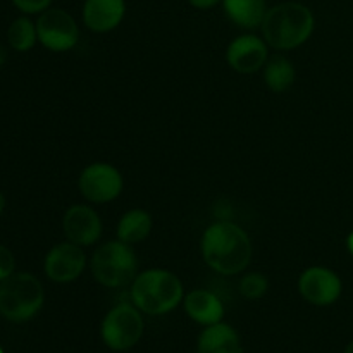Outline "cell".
<instances>
[{
	"instance_id": "16",
	"label": "cell",
	"mask_w": 353,
	"mask_h": 353,
	"mask_svg": "<svg viewBox=\"0 0 353 353\" xmlns=\"http://www.w3.org/2000/svg\"><path fill=\"white\" fill-rule=\"evenodd\" d=\"M224 12L231 23L245 30H255L262 26L268 7L265 0H223Z\"/></svg>"
},
{
	"instance_id": "27",
	"label": "cell",
	"mask_w": 353,
	"mask_h": 353,
	"mask_svg": "<svg viewBox=\"0 0 353 353\" xmlns=\"http://www.w3.org/2000/svg\"><path fill=\"white\" fill-rule=\"evenodd\" d=\"M0 353H3V352H2V350H0Z\"/></svg>"
},
{
	"instance_id": "24",
	"label": "cell",
	"mask_w": 353,
	"mask_h": 353,
	"mask_svg": "<svg viewBox=\"0 0 353 353\" xmlns=\"http://www.w3.org/2000/svg\"><path fill=\"white\" fill-rule=\"evenodd\" d=\"M347 248H348V252H350V255L353 257V231L347 236Z\"/></svg>"
},
{
	"instance_id": "3",
	"label": "cell",
	"mask_w": 353,
	"mask_h": 353,
	"mask_svg": "<svg viewBox=\"0 0 353 353\" xmlns=\"http://www.w3.org/2000/svg\"><path fill=\"white\" fill-rule=\"evenodd\" d=\"M131 303L148 316H164L183 302V283L174 272L148 269L131 283Z\"/></svg>"
},
{
	"instance_id": "10",
	"label": "cell",
	"mask_w": 353,
	"mask_h": 353,
	"mask_svg": "<svg viewBox=\"0 0 353 353\" xmlns=\"http://www.w3.org/2000/svg\"><path fill=\"white\" fill-rule=\"evenodd\" d=\"M86 255L79 245L65 241L52 248L45 257V272L54 283H71L81 276Z\"/></svg>"
},
{
	"instance_id": "9",
	"label": "cell",
	"mask_w": 353,
	"mask_h": 353,
	"mask_svg": "<svg viewBox=\"0 0 353 353\" xmlns=\"http://www.w3.org/2000/svg\"><path fill=\"white\" fill-rule=\"evenodd\" d=\"M299 292L309 303L326 307L336 302L343 292L340 276L323 265L305 269L299 279Z\"/></svg>"
},
{
	"instance_id": "6",
	"label": "cell",
	"mask_w": 353,
	"mask_h": 353,
	"mask_svg": "<svg viewBox=\"0 0 353 353\" xmlns=\"http://www.w3.org/2000/svg\"><path fill=\"white\" fill-rule=\"evenodd\" d=\"M143 327L140 310L133 303H119L103 317L100 334L110 350L126 352L141 340Z\"/></svg>"
},
{
	"instance_id": "15",
	"label": "cell",
	"mask_w": 353,
	"mask_h": 353,
	"mask_svg": "<svg viewBox=\"0 0 353 353\" xmlns=\"http://www.w3.org/2000/svg\"><path fill=\"white\" fill-rule=\"evenodd\" d=\"M196 353H241L240 336L234 327L221 321L202 331Z\"/></svg>"
},
{
	"instance_id": "12",
	"label": "cell",
	"mask_w": 353,
	"mask_h": 353,
	"mask_svg": "<svg viewBox=\"0 0 353 353\" xmlns=\"http://www.w3.org/2000/svg\"><path fill=\"white\" fill-rule=\"evenodd\" d=\"M62 228L68 241L79 247H90L102 234V221L88 205L69 207L62 219Z\"/></svg>"
},
{
	"instance_id": "18",
	"label": "cell",
	"mask_w": 353,
	"mask_h": 353,
	"mask_svg": "<svg viewBox=\"0 0 353 353\" xmlns=\"http://www.w3.org/2000/svg\"><path fill=\"white\" fill-rule=\"evenodd\" d=\"M296 71L293 68L292 61H288L283 55H274L269 59L264 65V81L268 88L274 93H285L292 88L295 83Z\"/></svg>"
},
{
	"instance_id": "13",
	"label": "cell",
	"mask_w": 353,
	"mask_h": 353,
	"mask_svg": "<svg viewBox=\"0 0 353 353\" xmlns=\"http://www.w3.org/2000/svg\"><path fill=\"white\" fill-rule=\"evenodd\" d=\"M126 14L124 0H86L83 6V21L95 33H107L121 24Z\"/></svg>"
},
{
	"instance_id": "8",
	"label": "cell",
	"mask_w": 353,
	"mask_h": 353,
	"mask_svg": "<svg viewBox=\"0 0 353 353\" xmlns=\"http://www.w3.org/2000/svg\"><path fill=\"white\" fill-rule=\"evenodd\" d=\"M123 176L114 165L93 162L79 176V193L92 203H107L116 200L123 192Z\"/></svg>"
},
{
	"instance_id": "23",
	"label": "cell",
	"mask_w": 353,
	"mask_h": 353,
	"mask_svg": "<svg viewBox=\"0 0 353 353\" xmlns=\"http://www.w3.org/2000/svg\"><path fill=\"white\" fill-rule=\"evenodd\" d=\"M188 2L192 3L193 7H196V9L207 10V9H212V7H216L217 3L223 2V0H188Z\"/></svg>"
},
{
	"instance_id": "21",
	"label": "cell",
	"mask_w": 353,
	"mask_h": 353,
	"mask_svg": "<svg viewBox=\"0 0 353 353\" xmlns=\"http://www.w3.org/2000/svg\"><path fill=\"white\" fill-rule=\"evenodd\" d=\"M14 268H16V261H14L12 252L0 245V283L14 274Z\"/></svg>"
},
{
	"instance_id": "1",
	"label": "cell",
	"mask_w": 353,
	"mask_h": 353,
	"mask_svg": "<svg viewBox=\"0 0 353 353\" xmlns=\"http://www.w3.org/2000/svg\"><path fill=\"white\" fill-rule=\"evenodd\" d=\"M205 264L224 276L243 272L252 261V241L243 228L231 221H217L209 226L200 241Z\"/></svg>"
},
{
	"instance_id": "20",
	"label": "cell",
	"mask_w": 353,
	"mask_h": 353,
	"mask_svg": "<svg viewBox=\"0 0 353 353\" xmlns=\"http://www.w3.org/2000/svg\"><path fill=\"white\" fill-rule=\"evenodd\" d=\"M269 288L268 278L261 272L245 274L240 281V293L247 300H259L265 295Z\"/></svg>"
},
{
	"instance_id": "19",
	"label": "cell",
	"mask_w": 353,
	"mask_h": 353,
	"mask_svg": "<svg viewBox=\"0 0 353 353\" xmlns=\"http://www.w3.org/2000/svg\"><path fill=\"white\" fill-rule=\"evenodd\" d=\"M7 40L10 47L17 52H28L33 48L34 41L38 40L37 24L31 23L28 17H17L7 31Z\"/></svg>"
},
{
	"instance_id": "11",
	"label": "cell",
	"mask_w": 353,
	"mask_h": 353,
	"mask_svg": "<svg viewBox=\"0 0 353 353\" xmlns=\"http://www.w3.org/2000/svg\"><path fill=\"white\" fill-rule=\"evenodd\" d=\"M226 59L234 71L252 74L268 62V43L255 34H241L230 43Z\"/></svg>"
},
{
	"instance_id": "2",
	"label": "cell",
	"mask_w": 353,
	"mask_h": 353,
	"mask_svg": "<svg viewBox=\"0 0 353 353\" xmlns=\"http://www.w3.org/2000/svg\"><path fill=\"white\" fill-rule=\"evenodd\" d=\"M261 28L265 43L276 50H293L312 37L316 19L303 3L283 2L268 9Z\"/></svg>"
},
{
	"instance_id": "7",
	"label": "cell",
	"mask_w": 353,
	"mask_h": 353,
	"mask_svg": "<svg viewBox=\"0 0 353 353\" xmlns=\"http://www.w3.org/2000/svg\"><path fill=\"white\" fill-rule=\"evenodd\" d=\"M38 40L52 52H68L76 47L79 30L74 17L62 9H47L37 21Z\"/></svg>"
},
{
	"instance_id": "5",
	"label": "cell",
	"mask_w": 353,
	"mask_h": 353,
	"mask_svg": "<svg viewBox=\"0 0 353 353\" xmlns=\"http://www.w3.org/2000/svg\"><path fill=\"white\" fill-rule=\"evenodd\" d=\"M92 274L107 288H119L133 283L137 278V254L133 247L124 241H107L100 245L92 255Z\"/></svg>"
},
{
	"instance_id": "25",
	"label": "cell",
	"mask_w": 353,
	"mask_h": 353,
	"mask_svg": "<svg viewBox=\"0 0 353 353\" xmlns=\"http://www.w3.org/2000/svg\"><path fill=\"white\" fill-rule=\"evenodd\" d=\"M3 207H6V199H3V195L0 193V214L3 212Z\"/></svg>"
},
{
	"instance_id": "4",
	"label": "cell",
	"mask_w": 353,
	"mask_h": 353,
	"mask_svg": "<svg viewBox=\"0 0 353 353\" xmlns=\"http://www.w3.org/2000/svg\"><path fill=\"white\" fill-rule=\"evenodd\" d=\"M43 286L28 272H14L0 285V314L12 323H24L40 312Z\"/></svg>"
},
{
	"instance_id": "22",
	"label": "cell",
	"mask_w": 353,
	"mask_h": 353,
	"mask_svg": "<svg viewBox=\"0 0 353 353\" xmlns=\"http://www.w3.org/2000/svg\"><path fill=\"white\" fill-rule=\"evenodd\" d=\"M14 6L17 7L19 10L26 14H38L43 12L50 7L52 0H12Z\"/></svg>"
},
{
	"instance_id": "14",
	"label": "cell",
	"mask_w": 353,
	"mask_h": 353,
	"mask_svg": "<svg viewBox=\"0 0 353 353\" xmlns=\"http://www.w3.org/2000/svg\"><path fill=\"white\" fill-rule=\"evenodd\" d=\"M185 310L195 323L202 326H212L223 321L224 305L216 293L209 290H193L183 299Z\"/></svg>"
},
{
	"instance_id": "17",
	"label": "cell",
	"mask_w": 353,
	"mask_h": 353,
	"mask_svg": "<svg viewBox=\"0 0 353 353\" xmlns=\"http://www.w3.org/2000/svg\"><path fill=\"white\" fill-rule=\"evenodd\" d=\"M152 231V217L147 210L133 209L128 210L117 223V240L128 245L143 241Z\"/></svg>"
},
{
	"instance_id": "26",
	"label": "cell",
	"mask_w": 353,
	"mask_h": 353,
	"mask_svg": "<svg viewBox=\"0 0 353 353\" xmlns=\"http://www.w3.org/2000/svg\"><path fill=\"white\" fill-rule=\"evenodd\" d=\"M345 353H353V341H350V343H348V347L345 348Z\"/></svg>"
}]
</instances>
